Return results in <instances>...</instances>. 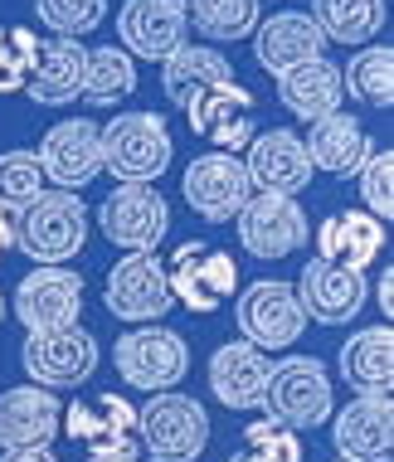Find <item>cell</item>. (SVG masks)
I'll return each mask as SVG.
<instances>
[{"label": "cell", "instance_id": "2e32d148", "mask_svg": "<svg viewBox=\"0 0 394 462\" xmlns=\"http://www.w3.org/2000/svg\"><path fill=\"white\" fill-rule=\"evenodd\" d=\"M292 292H298L307 321H316V327H346V321L361 317L365 297H371V282H365V273H351L341 263H326V258H312Z\"/></svg>", "mask_w": 394, "mask_h": 462}, {"label": "cell", "instance_id": "5b68a950", "mask_svg": "<svg viewBox=\"0 0 394 462\" xmlns=\"http://www.w3.org/2000/svg\"><path fill=\"white\" fill-rule=\"evenodd\" d=\"M117 374L142 394H166L190 374V346L170 327H132L113 346Z\"/></svg>", "mask_w": 394, "mask_h": 462}, {"label": "cell", "instance_id": "d6986e66", "mask_svg": "<svg viewBox=\"0 0 394 462\" xmlns=\"http://www.w3.org/2000/svg\"><path fill=\"white\" fill-rule=\"evenodd\" d=\"M331 443L346 462H389L394 457V404L389 394H361L341 414H331Z\"/></svg>", "mask_w": 394, "mask_h": 462}, {"label": "cell", "instance_id": "d590c367", "mask_svg": "<svg viewBox=\"0 0 394 462\" xmlns=\"http://www.w3.org/2000/svg\"><path fill=\"white\" fill-rule=\"evenodd\" d=\"M34 15L54 34L78 40V34H93L107 20V0H34Z\"/></svg>", "mask_w": 394, "mask_h": 462}, {"label": "cell", "instance_id": "4fadbf2b", "mask_svg": "<svg viewBox=\"0 0 394 462\" xmlns=\"http://www.w3.org/2000/svg\"><path fill=\"white\" fill-rule=\"evenodd\" d=\"M239 229V244L249 258H263V263H278V258L298 254L307 244V209L292 195H249V205L234 219Z\"/></svg>", "mask_w": 394, "mask_h": 462}, {"label": "cell", "instance_id": "30bf717a", "mask_svg": "<svg viewBox=\"0 0 394 462\" xmlns=\"http://www.w3.org/2000/svg\"><path fill=\"white\" fill-rule=\"evenodd\" d=\"M103 307L113 311L117 321H132V327H156L176 297H170L166 282V263L156 254H127L122 263H113L103 282Z\"/></svg>", "mask_w": 394, "mask_h": 462}, {"label": "cell", "instance_id": "60d3db41", "mask_svg": "<svg viewBox=\"0 0 394 462\" xmlns=\"http://www.w3.org/2000/svg\"><path fill=\"white\" fill-rule=\"evenodd\" d=\"M375 302H380V311H385V321L394 317V268H385V278L375 282Z\"/></svg>", "mask_w": 394, "mask_h": 462}, {"label": "cell", "instance_id": "6da1fadb", "mask_svg": "<svg viewBox=\"0 0 394 462\" xmlns=\"http://www.w3.org/2000/svg\"><path fill=\"white\" fill-rule=\"evenodd\" d=\"M88 244V205L78 190H44L20 209L15 248L40 268H64Z\"/></svg>", "mask_w": 394, "mask_h": 462}, {"label": "cell", "instance_id": "e575fe53", "mask_svg": "<svg viewBox=\"0 0 394 462\" xmlns=\"http://www.w3.org/2000/svg\"><path fill=\"white\" fill-rule=\"evenodd\" d=\"M34 195H44V171L34 152H5L0 156V209L20 215Z\"/></svg>", "mask_w": 394, "mask_h": 462}, {"label": "cell", "instance_id": "f6af8a7d", "mask_svg": "<svg viewBox=\"0 0 394 462\" xmlns=\"http://www.w3.org/2000/svg\"><path fill=\"white\" fill-rule=\"evenodd\" d=\"M331 462H346V457H331Z\"/></svg>", "mask_w": 394, "mask_h": 462}, {"label": "cell", "instance_id": "f35d334b", "mask_svg": "<svg viewBox=\"0 0 394 462\" xmlns=\"http://www.w3.org/2000/svg\"><path fill=\"white\" fill-rule=\"evenodd\" d=\"M88 462H146L137 439H113V443H97L88 448Z\"/></svg>", "mask_w": 394, "mask_h": 462}, {"label": "cell", "instance_id": "7c38bea8", "mask_svg": "<svg viewBox=\"0 0 394 462\" xmlns=\"http://www.w3.org/2000/svg\"><path fill=\"white\" fill-rule=\"evenodd\" d=\"M34 156H40L44 180H54V190H83L103 176V122L93 117L54 122Z\"/></svg>", "mask_w": 394, "mask_h": 462}, {"label": "cell", "instance_id": "cb8c5ba5", "mask_svg": "<svg viewBox=\"0 0 394 462\" xmlns=\"http://www.w3.org/2000/svg\"><path fill=\"white\" fill-rule=\"evenodd\" d=\"M385 229L389 224H380L375 215H365V209L331 215V219H322V229H316V258L341 263L351 273H365L380 254H385Z\"/></svg>", "mask_w": 394, "mask_h": 462}, {"label": "cell", "instance_id": "ffe728a7", "mask_svg": "<svg viewBox=\"0 0 394 462\" xmlns=\"http://www.w3.org/2000/svg\"><path fill=\"white\" fill-rule=\"evenodd\" d=\"M59 423H64V404L54 390L40 384H15V390L0 394V448H49L59 439Z\"/></svg>", "mask_w": 394, "mask_h": 462}, {"label": "cell", "instance_id": "603a6c76", "mask_svg": "<svg viewBox=\"0 0 394 462\" xmlns=\"http://www.w3.org/2000/svg\"><path fill=\"white\" fill-rule=\"evenodd\" d=\"M302 146H307L312 171H326V176H355V171L365 166V156L375 152L365 122L351 117V112H331L322 122H307Z\"/></svg>", "mask_w": 394, "mask_h": 462}, {"label": "cell", "instance_id": "9a60e30c", "mask_svg": "<svg viewBox=\"0 0 394 462\" xmlns=\"http://www.w3.org/2000/svg\"><path fill=\"white\" fill-rule=\"evenodd\" d=\"M190 30V10L186 0H122L117 10V40L132 59H151L166 64Z\"/></svg>", "mask_w": 394, "mask_h": 462}, {"label": "cell", "instance_id": "484cf974", "mask_svg": "<svg viewBox=\"0 0 394 462\" xmlns=\"http://www.w3.org/2000/svg\"><path fill=\"white\" fill-rule=\"evenodd\" d=\"M215 83H234L229 54L215 44H180L161 64V93H166V103L180 107V112H186L205 88H215Z\"/></svg>", "mask_w": 394, "mask_h": 462}, {"label": "cell", "instance_id": "ac0fdd59", "mask_svg": "<svg viewBox=\"0 0 394 462\" xmlns=\"http://www.w3.org/2000/svg\"><path fill=\"white\" fill-rule=\"evenodd\" d=\"M243 171H249L258 195H292L298 199L307 185H312V161H307V146L298 132L273 127L258 132L249 142V156H243Z\"/></svg>", "mask_w": 394, "mask_h": 462}, {"label": "cell", "instance_id": "d6a6232c", "mask_svg": "<svg viewBox=\"0 0 394 462\" xmlns=\"http://www.w3.org/2000/svg\"><path fill=\"white\" fill-rule=\"evenodd\" d=\"M186 10L209 44H239L258 30L263 0H186Z\"/></svg>", "mask_w": 394, "mask_h": 462}, {"label": "cell", "instance_id": "52a82bcc", "mask_svg": "<svg viewBox=\"0 0 394 462\" xmlns=\"http://www.w3.org/2000/svg\"><path fill=\"white\" fill-rule=\"evenodd\" d=\"M234 321H239L243 341L258 346V351H288V346L302 341L307 331V311L292 292V282H278V278H263V282H249L239 292V307H234Z\"/></svg>", "mask_w": 394, "mask_h": 462}, {"label": "cell", "instance_id": "ab89813d", "mask_svg": "<svg viewBox=\"0 0 394 462\" xmlns=\"http://www.w3.org/2000/svg\"><path fill=\"white\" fill-rule=\"evenodd\" d=\"M0 462H64V457H54V448H10Z\"/></svg>", "mask_w": 394, "mask_h": 462}, {"label": "cell", "instance_id": "4dcf8cb0", "mask_svg": "<svg viewBox=\"0 0 394 462\" xmlns=\"http://www.w3.org/2000/svg\"><path fill=\"white\" fill-rule=\"evenodd\" d=\"M137 93V59L127 49H113V44H97L83 54V103L88 107H113V103H127Z\"/></svg>", "mask_w": 394, "mask_h": 462}, {"label": "cell", "instance_id": "ba28073f", "mask_svg": "<svg viewBox=\"0 0 394 462\" xmlns=\"http://www.w3.org/2000/svg\"><path fill=\"white\" fill-rule=\"evenodd\" d=\"M166 282L170 297L190 311H219L239 287V263L224 254V248L205 244V239H186L170 254L166 263Z\"/></svg>", "mask_w": 394, "mask_h": 462}, {"label": "cell", "instance_id": "1f68e13d", "mask_svg": "<svg viewBox=\"0 0 394 462\" xmlns=\"http://www.w3.org/2000/svg\"><path fill=\"white\" fill-rule=\"evenodd\" d=\"M341 88L361 107L389 112L394 107V49L389 44H361L351 64L341 69Z\"/></svg>", "mask_w": 394, "mask_h": 462}, {"label": "cell", "instance_id": "836d02e7", "mask_svg": "<svg viewBox=\"0 0 394 462\" xmlns=\"http://www.w3.org/2000/svg\"><path fill=\"white\" fill-rule=\"evenodd\" d=\"M34 64H40V40L24 24H0V93H24Z\"/></svg>", "mask_w": 394, "mask_h": 462}, {"label": "cell", "instance_id": "f1b7e54d", "mask_svg": "<svg viewBox=\"0 0 394 462\" xmlns=\"http://www.w3.org/2000/svg\"><path fill=\"white\" fill-rule=\"evenodd\" d=\"M59 433H69L73 443L97 448V443H113V439H137V409L127 404L122 394H88V399H73L64 409V423Z\"/></svg>", "mask_w": 394, "mask_h": 462}, {"label": "cell", "instance_id": "4316f807", "mask_svg": "<svg viewBox=\"0 0 394 462\" xmlns=\"http://www.w3.org/2000/svg\"><path fill=\"white\" fill-rule=\"evenodd\" d=\"M336 370L355 394H389L394 390V331H389V321L355 331L341 346Z\"/></svg>", "mask_w": 394, "mask_h": 462}, {"label": "cell", "instance_id": "ee69618b", "mask_svg": "<svg viewBox=\"0 0 394 462\" xmlns=\"http://www.w3.org/2000/svg\"><path fill=\"white\" fill-rule=\"evenodd\" d=\"M0 321H5V292H0Z\"/></svg>", "mask_w": 394, "mask_h": 462}, {"label": "cell", "instance_id": "3957f363", "mask_svg": "<svg viewBox=\"0 0 394 462\" xmlns=\"http://www.w3.org/2000/svg\"><path fill=\"white\" fill-rule=\"evenodd\" d=\"M263 414L288 423L292 433H312L331 423L336 414V390H331V374L316 356H282L268 370V390H263Z\"/></svg>", "mask_w": 394, "mask_h": 462}, {"label": "cell", "instance_id": "7402d4cb", "mask_svg": "<svg viewBox=\"0 0 394 462\" xmlns=\"http://www.w3.org/2000/svg\"><path fill=\"white\" fill-rule=\"evenodd\" d=\"M268 356L249 341H224L215 356H209V394L224 409H263V390H268Z\"/></svg>", "mask_w": 394, "mask_h": 462}, {"label": "cell", "instance_id": "7bdbcfd3", "mask_svg": "<svg viewBox=\"0 0 394 462\" xmlns=\"http://www.w3.org/2000/svg\"><path fill=\"white\" fill-rule=\"evenodd\" d=\"M229 462H263V457H253V453H249V448H243V453H234Z\"/></svg>", "mask_w": 394, "mask_h": 462}, {"label": "cell", "instance_id": "5bb4252c", "mask_svg": "<svg viewBox=\"0 0 394 462\" xmlns=\"http://www.w3.org/2000/svg\"><path fill=\"white\" fill-rule=\"evenodd\" d=\"M15 317L30 336L78 327L83 317V278L73 268H34L15 287Z\"/></svg>", "mask_w": 394, "mask_h": 462}, {"label": "cell", "instance_id": "8992f818", "mask_svg": "<svg viewBox=\"0 0 394 462\" xmlns=\"http://www.w3.org/2000/svg\"><path fill=\"white\" fill-rule=\"evenodd\" d=\"M97 229L122 254H156V244L170 234V205L156 185H117L97 205Z\"/></svg>", "mask_w": 394, "mask_h": 462}, {"label": "cell", "instance_id": "7a4b0ae2", "mask_svg": "<svg viewBox=\"0 0 394 462\" xmlns=\"http://www.w3.org/2000/svg\"><path fill=\"white\" fill-rule=\"evenodd\" d=\"M176 142L161 112H117L103 122V171L122 185H156L170 171Z\"/></svg>", "mask_w": 394, "mask_h": 462}, {"label": "cell", "instance_id": "f546056e", "mask_svg": "<svg viewBox=\"0 0 394 462\" xmlns=\"http://www.w3.org/2000/svg\"><path fill=\"white\" fill-rule=\"evenodd\" d=\"M312 24L322 30L326 44H371L389 20V0H312Z\"/></svg>", "mask_w": 394, "mask_h": 462}, {"label": "cell", "instance_id": "83f0119b", "mask_svg": "<svg viewBox=\"0 0 394 462\" xmlns=\"http://www.w3.org/2000/svg\"><path fill=\"white\" fill-rule=\"evenodd\" d=\"M83 54H88V49L78 40H64V34L40 40V64H34L30 83H24L30 103H40V107L73 103V97L83 93Z\"/></svg>", "mask_w": 394, "mask_h": 462}, {"label": "cell", "instance_id": "9c48e42d", "mask_svg": "<svg viewBox=\"0 0 394 462\" xmlns=\"http://www.w3.org/2000/svg\"><path fill=\"white\" fill-rule=\"evenodd\" d=\"M20 365L30 374V384H40V390H78L97 370V336L83 327L24 336Z\"/></svg>", "mask_w": 394, "mask_h": 462}, {"label": "cell", "instance_id": "44dd1931", "mask_svg": "<svg viewBox=\"0 0 394 462\" xmlns=\"http://www.w3.org/2000/svg\"><path fill=\"white\" fill-rule=\"evenodd\" d=\"M322 49H326V40L307 10H278V15L258 20V30H253V59L273 79L307 64V59H322Z\"/></svg>", "mask_w": 394, "mask_h": 462}, {"label": "cell", "instance_id": "74e56055", "mask_svg": "<svg viewBox=\"0 0 394 462\" xmlns=\"http://www.w3.org/2000/svg\"><path fill=\"white\" fill-rule=\"evenodd\" d=\"M243 448H249L253 457H263V462H302V439L288 429V423H278L268 414L243 429Z\"/></svg>", "mask_w": 394, "mask_h": 462}, {"label": "cell", "instance_id": "e0dca14e", "mask_svg": "<svg viewBox=\"0 0 394 462\" xmlns=\"http://www.w3.org/2000/svg\"><path fill=\"white\" fill-rule=\"evenodd\" d=\"M186 117H190L195 136H205V142H215L219 152H234V156H239V146H249L258 136V103L243 83H215V88H205L186 107Z\"/></svg>", "mask_w": 394, "mask_h": 462}, {"label": "cell", "instance_id": "b9f144b4", "mask_svg": "<svg viewBox=\"0 0 394 462\" xmlns=\"http://www.w3.org/2000/svg\"><path fill=\"white\" fill-rule=\"evenodd\" d=\"M10 248H15V224H10V215L0 209V258H5Z\"/></svg>", "mask_w": 394, "mask_h": 462}, {"label": "cell", "instance_id": "d4e9b609", "mask_svg": "<svg viewBox=\"0 0 394 462\" xmlns=\"http://www.w3.org/2000/svg\"><path fill=\"white\" fill-rule=\"evenodd\" d=\"M278 103L302 122H322L331 112H341L346 88H341V69L331 59H307V64L278 73Z\"/></svg>", "mask_w": 394, "mask_h": 462}, {"label": "cell", "instance_id": "8fae6325", "mask_svg": "<svg viewBox=\"0 0 394 462\" xmlns=\"http://www.w3.org/2000/svg\"><path fill=\"white\" fill-rule=\"evenodd\" d=\"M180 195H186V205L205 224H229V219H239L243 205H249L253 180H249V171H243V161L234 152H205L186 166Z\"/></svg>", "mask_w": 394, "mask_h": 462}, {"label": "cell", "instance_id": "277c9868", "mask_svg": "<svg viewBox=\"0 0 394 462\" xmlns=\"http://www.w3.org/2000/svg\"><path fill=\"white\" fill-rule=\"evenodd\" d=\"M137 448L151 462H195L209 448V414L200 399L166 390L137 409Z\"/></svg>", "mask_w": 394, "mask_h": 462}, {"label": "cell", "instance_id": "8d00e7d4", "mask_svg": "<svg viewBox=\"0 0 394 462\" xmlns=\"http://www.w3.org/2000/svg\"><path fill=\"white\" fill-rule=\"evenodd\" d=\"M355 176H361L365 215H375L380 224H389L394 219V152H389V146H385V152H371Z\"/></svg>", "mask_w": 394, "mask_h": 462}]
</instances>
